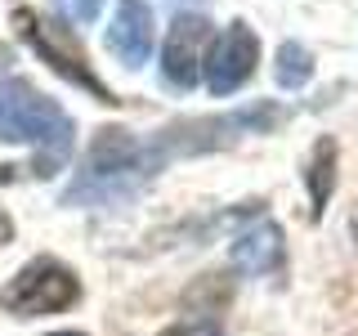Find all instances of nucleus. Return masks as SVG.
Returning a JSON list of instances; mask_svg holds the SVG:
<instances>
[{
	"mask_svg": "<svg viewBox=\"0 0 358 336\" xmlns=\"http://www.w3.org/2000/svg\"><path fill=\"white\" fill-rule=\"evenodd\" d=\"M162 171L148 144H139L130 130H117V126H103L90 144L81 171L67 184L63 193V206H121L126 197H134L148 179Z\"/></svg>",
	"mask_w": 358,
	"mask_h": 336,
	"instance_id": "1",
	"label": "nucleus"
},
{
	"mask_svg": "<svg viewBox=\"0 0 358 336\" xmlns=\"http://www.w3.org/2000/svg\"><path fill=\"white\" fill-rule=\"evenodd\" d=\"M0 139L36 144V175H54V166L72 148V117L54 99H45L31 81H9L0 85Z\"/></svg>",
	"mask_w": 358,
	"mask_h": 336,
	"instance_id": "2",
	"label": "nucleus"
},
{
	"mask_svg": "<svg viewBox=\"0 0 358 336\" xmlns=\"http://www.w3.org/2000/svg\"><path fill=\"white\" fill-rule=\"evenodd\" d=\"M287 112L278 104H251V108H233L224 117H193V121H175L162 134H152L148 148L157 157V166H166L171 157H188V153H210L224 144L242 139V134H264L273 126H282Z\"/></svg>",
	"mask_w": 358,
	"mask_h": 336,
	"instance_id": "3",
	"label": "nucleus"
},
{
	"mask_svg": "<svg viewBox=\"0 0 358 336\" xmlns=\"http://www.w3.org/2000/svg\"><path fill=\"white\" fill-rule=\"evenodd\" d=\"M14 22H18L22 41H27L31 50H36L59 76H67L72 85H81L85 94H94V99H99V104H108V108L117 104V94H112V90L94 76V67H90V54H85V45L72 36V27L41 18L36 9H27V5H18V9H14Z\"/></svg>",
	"mask_w": 358,
	"mask_h": 336,
	"instance_id": "4",
	"label": "nucleus"
},
{
	"mask_svg": "<svg viewBox=\"0 0 358 336\" xmlns=\"http://www.w3.org/2000/svg\"><path fill=\"white\" fill-rule=\"evenodd\" d=\"M81 283L67 265H59L54 255H36L14 274V283L0 291V305L18 318H36V314H59L67 305H76Z\"/></svg>",
	"mask_w": 358,
	"mask_h": 336,
	"instance_id": "5",
	"label": "nucleus"
},
{
	"mask_svg": "<svg viewBox=\"0 0 358 336\" xmlns=\"http://www.w3.org/2000/svg\"><path fill=\"white\" fill-rule=\"evenodd\" d=\"M255 63H260V36H255L246 22H229L224 36L215 41V50L206 54V67H201L210 94H233V90H242L251 81Z\"/></svg>",
	"mask_w": 358,
	"mask_h": 336,
	"instance_id": "6",
	"label": "nucleus"
},
{
	"mask_svg": "<svg viewBox=\"0 0 358 336\" xmlns=\"http://www.w3.org/2000/svg\"><path fill=\"white\" fill-rule=\"evenodd\" d=\"M206 36H210V22L201 14H179L171 22V31H166V50H162V76L175 90H193L197 85L201 67H206V59H201Z\"/></svg>",
	"mask_w": 358,
	"mask_h": 336,
	"instance_id": "7",
	"label": "nucleus"
},
{
	"mask_svg": "<svg viewBox=\"0 0 358 336\" xmlns=\"http://www.w3.org/2000/svg\"><path fill=\"white\" fill-rule=\"evenodd\" d=\"M229 255L242 274H273V269H282V229L264 211H251V216H242Z\"/></svg>",
	"mask_w": 358,
	"mask_h": 336,
	"instance_id": "8",
	"label": "nucleus"
},
{
	"mask_svg": "<svg viewBox=\"0 0 358 336\" xmlns=\"http://www.w3.org/2000/svg\"><path fill=\"white\" fill-rule=\"evenodd\" d=\"M152 9L143 0H117V18L108 27V50L126 67H143L152 54Z\"/></svg>",
	"mask_w": 358,
	"mask_h": 336,
	"instance_id": "9",
	"label": "nucleus"
},
{
	"mask_svg": "<svg viewBox=\"0 0 358 336\" xmlns=\"http://www.w3.org/2000/svg\"><path fill=\"white\" fill-rule=\"evenodd\" d=\"M331 184H336V144H331V139H318V144H313V153H309V197H313V220L327 211Z\"/></svg>",
	"mask_w": 358,
	"mask_h": 336,
	"instance_id": "10",
	"label": "nucleus"
},
{
	"mask_svg": "<svg viewBox=\"0 0 358 336\" xmlns=\"http://www.w3.org/2000/svg\"><path fill=\"white\" fill-rule=\"evenodd\" d=\"M273 76H278V85H282V90H300V85H309V76H313V54L305 50V45H296V41H282Z\"/></svg>",
	"mask_w": 358,
	"mask_h": 336,
	"instance_id": "11",
	"label": "nucleus"
},
{
	"mask_svg": "<svg viewBox=\"0 0 358 336\" xmlns=\"http://www.w3.org/2000/svg\"><path fill=\"white\" fill-rule=\"evenodd\" d=\"M54 9L63 14V22H94L103 0H54Z\"/></svg>",
	"mask_w": 358,
	"mask_h": 336,
	"instance_id": "12",
	"label": "nucleus"
},
{
	"mask_svg": "<svg viewBox=\"0 0 358 336\" xmlns=\"http://www.w3.org/2000/svg\"><path fill=\"white\" fill-rule=\"evenodd\" d=\"M162 336H224V328L201 318V323H179V328H166Z\"/></svg>",
	"mask_w": 358,
	"mask_h": 336,
	"instance_id": "13",
	"label": "nucleus"
},
{
	"mask_svg": "<svg viewBox=\"0 0 358 336\" xmlns=\"http://www.w3.org/2000/svg\"><path fill=\"white\" fill-rule=\"evenodd\" d=\"M9 238H14V220H9L5 211H0V246H5Z\"/></svg>",
	"mask_w": 358,
	"mask_h": 336,
	"instance_id": "14",
	"label": "nucleus"
},
{
	"mask_svg": "<svg viewBox=\"0 0 358 336\" xmlns=\"http://www.w3.org/2000/svg\"><path fill=\"white\" fill-rule=\"evenodd\" d=\"M50 336H81V332H50Z\"/></svg>",
	"mask_w": 358,
	"mask_h": 336,
	"instance_id": "15",
	"label": "nucleus"
}]
</instances>
